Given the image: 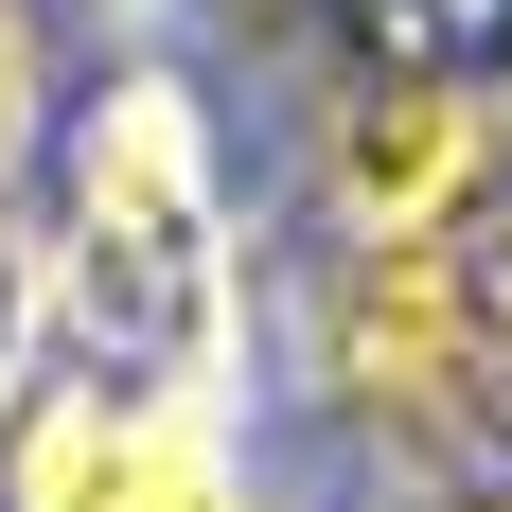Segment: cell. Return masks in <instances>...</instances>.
I'll return each mask as SVG.
<instances>
[{
	"instance_id": "obj_1",
	"label": "cell",
	"mask_w": 512,
	"mask_h": 512,
	"mask_svg": "<svg viewBox=\"0 0 512 512\" xmlns=\"http://www.w3.org/2000/svg\"><path fill=\"white\" fill-rule=\"evenodd\" d=\"M36 283L89 336L106 389H212L230 371V195H212V142H195V106L159 89V71H124L89 106L71 212H53Z\"/></svg>"
},
{
	"instance_id": "obj_4",
	"label": "cell",
	"mask_w": 512,
	"mask_h": 512,
	"mask_svg": "<svg viewBox=\"0 0 512 512\" xmlns=\"http://www.w3.org/2000/svg\"><path fill=\"white\" fill-rule=\"evenodd\" d=\"M36 318H53V283H36V230L0 212V407H18V371H36Z\"/></svg>"
},
{
	"instance_id": "obj_5",
	"label": "cell",
	"mask_w": 512,
	"mask_h": 512,
	"mask_svg": "<svg viewBox=\"0 0 512 512\" xmlns=\"http://www.w3.org/2000/svg\"><path fill=\"white\" fill-rule=\"evenodd\" d=\"M18 124H36V36H18V0H0V177H18Z\"/></svg>"
},
{
	"instance_id": "obj_2",
	"label": "cell",
	"mask_w": 512,
	"mask_h": 512,
	"mask_svg": "<svg viewBox=\"0 0 512 512\" xmlns=\"http://www.w3.org/2000/svg\"><path fill=\"white\" fill-rule=\"evenodd\" d=\"M18 512H230V460H212L195 389H71V407L18 424Z\"/></svg>"
},
{
	"instance_id": "obj_6",
	"label": "cell",
	"mask_w": 512,
	"mask_h": 512,
	"mask_svg": "<svg viewBox=\"0 0 512 512\" xmlns=\"http://www.w3.org/2000/svg\"><path fill=\"white\" fill-rule=\"evenodd\" d=\"M477 512H512V495H477Z\"/></svg>"
},
{
	"instance_id": "obj_3",
	"label": "cell",
	"mask_w": 512,
	"mask_h": 512,
	"mask_svg": "<svg viewBox=\"0 0 512 512\" xmlns=\"http://www.w3.org/2000/svg\"><path fill=\"white\" fill-rule=\"evenodd\" d=\"M460 159H477V106L460 89H371L354 142H336V195H354V230H442Z\"/></svg>"
}]
</instances>
